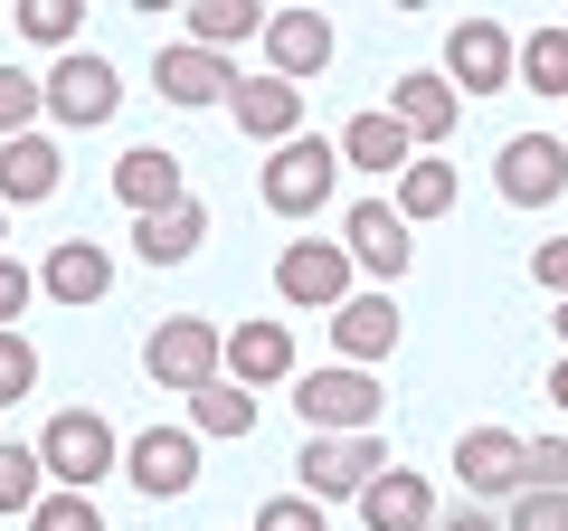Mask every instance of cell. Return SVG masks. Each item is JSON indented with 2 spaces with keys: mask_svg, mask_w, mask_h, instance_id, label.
<instances>
[{
  "mask_svg": "<svg viewBox=\"0 0 568 531\" xmlns=\"http://www.w3.org/2000/svg\"><path fill=\"white\" fill-rule=\"evenodd\" d=\"M114 200L133 209V219H162V209H181L190 200V171H181V152H162V143H133L114 162Z\"/></svg>",
  "mask_w": 568,
  "mask_h": 531,
  "instance_id": "obj_17",
  "label": "cell"
},
{
  "mask_svg": "<svg viewBox=\"0 0 568 531\" xmlns=\"http://www.w3.org/2000/svg\"><path fill=\"white\" fill-rule=\"evenodd\" d=\"M142 370L162 389H181V399H200L209 380H227V332L200 323V313H171V323H152V342H142Z\"/></svg>",
  "mask_w": 568,
  "mask_h": 531,
  "instance_id": "obj_5",
  "label": "cell"
},
{
  "mask_svg": "<svg viewBox=\"0 0 568 531\" xmlns=\"http://www.w3.org/2000/svg\"><path fill=\"white\" fill-rule=\"evenodd\" d=\"M0 238H10V209H0Z\"/></svg>",
  "mask_w": 568,
  "mask_h": 531,
  "instance_id": "obj_42",
  "label": "cell"
},
{
  "mask_svg": "<svg viewBox=\"0 0 568 531\" xmlns=\"http://www.w3.org/2000/svg\"><path fill=\"white\" fill-rule=\"evenodd\" d=\"M114 104H123L114 58H95V48H67V58H48V123H67V133H95V123H114Z\"/></svg>",
  "mask_w": 568,
  "mask_h": 531,
  "instance_id": "obj_7",
  "label": "cell"
},
{
  "mask_svg": "<svg viewBox=\"0 0 568 531\" xmlns=\"http://www.w3.org/2000/svg\"><path fill=\"white\" fill-rule=\"evenodd\" d=\"M265 20H275V10H256V0H190V29H181V39L209 48V58H227L237 39H265Z\"/></svg>",
  "mask_w": 568,
  "mask_h": 531,
  "instance_id": "obj_25",
  "label": "cell"
},
{
  "mask_svg": "<svg viewBox=\"0 0 568 531\" xmlns=\"http://www.w3.org/2000/svg\"><path fill=\"white\" fill-rule=\"evenodd\" d=\"M446 209H455V162H426L417 152V162L398 171V219L426 228V219H446Z\"/></svg>",
  "mask_w": 568,
  "mask_h": 531,
  "instance_id": "obj_28",
  "label": "cell"
},
{
  "mask_svg": "<svg viewBox=\"0 0 568 531\" xmlns=\"http://www.w3.org/2000/svg\"><path fill=\"white\" fill-rule=\"evenodd\" d=\"M521 86L530 96H568V20H540L521 39Z\"/></svg>",
  "mask_w": 568,
  "mask_h": 531,
  "instance_id": "obj_29",
  "label": "cell"
},
{
  "mask_svg": "<svg viewBox=\"0 0 568 531\" xmlns=\"http://www.w3.org/2000/svg\"><path fill=\"white\" fill-rule=\"evenodd\" d=\"M256 531H332V512L304 493H275V503H256Z\"/></svg>",
  "mask_w": 568,
  "mask_h": 531,
  "instance_id": "obj_34",
  "label": "cell"
},
{
  "mask_svg": "<svg viewBox=\"0 0 568 531\" xmlns=\"http://www.w3.org/2000/svg\"><path fill=\"white\" fill-rule=\"evenodd\" d=\"M549 399H559V409H568V361H549Z\"/></svg>",
  "mask_w": 568,
  "mask_h": 531,
  "instance_id": "obj_40",
  "label": "cell"
},
{
  "mask_svg": "<svg viewBox=\"0 0 568 531\" xmlns=\"http://www.w3.org/2000/svg\"><path fill=\"white\" fill-rule=\"evenodd\" d=\"M200 238H209V209H200V200L162 209V219H133V257H142V266H181V257H200Z\"/></svg>",
  "mask_w": 568,
  "mask_h": 531,
  "instance_id": "obj_24",
  "label": "cell"
},
{
  "mask_svg": "<svg viewBox=\"0 0 568 531\" xmlns=\"http://www.w3.org/2000/svg\"><path fill=\"white\" fill-rule=\"evenodd\" d=\"M227 114H237V133H246V143L284 152L294 133H304V86H284V77H237Z\"/></svg>",
  "mask_w": 568,
  "mask_h": 531,
  "instance_id": "obj_16",
  "label": "cell"
},
{
  "mask_svg": "<svg viewBox=\"0 0 568 531\" xmlns=\"http://www.w3.org/2000/svg\"><path fill=\"white\" fill-rule=\"evenodd\" d=\"M58 181H67L58 133H20V143H0V209H39V200H58Z\"/></svg>",
  "mask_w": 568,
  "mask_h": 531,
  "instance_id": "obj_19",
  "label": "cell"
},
{
  "mask_svg": "<svg viewBox=\"0 0 568 531\" xmlns=\"http://www.w3.org/2000/svg\"><path fill=\"white\" fill-rule=\"evenodd\" d=\"M332 351H342L351 370L388 361V351H398V304H388V294H351V304L332 313Z\"/></svg>",
  "mask_w": 568,
  "mask_h": 531,
  "instance_id": "obj_23",
  "label": "cell"
},
{
  "mask_svg": "<svg viewBox=\"0 0 568 531\" xmlns=\"http://www.w3.org/2000/svg\"><path fill=\"white\" fill-rule=\"evenodd\" d=\"M39 294H48V304H67V313H95L104 294H114V257H104L95 238H58V247H48V266H39Z\"/></svg>",
  "mask_w": 568,
  "mask_h": 531,
  "instance_id": "obj_13",
  "label": "cell"
},
{
  "mask_svg": "<svg viewBox=\"0 0 568 531\" xmlns=\"http://www.w3.org/2000/svg\"><path fill=\"white\" fill-rule=\"evenodd\" d=\"M342 247H351V266H361V275H379V285H398L407 257H417L398 200H351V209H342Z\"/></svg>",
  "mask_w": 568,
  "mask_h": 531,
  "instance_id": "obj_11",
  "label": "cell"
},
{
  "mask_svg": "<svg viewBox=\"0 0 568 531\" xmlns=\"http://www.w3.org/2000/svg\"><path fill=\"white\" fill-rule=\"evenodd\" d=\"M29 389H39V342L29 332H0V409H20Z\"/></svg>",
  "mask_w": 568,
  "mask_h": 531,
  "instance_id": "obj_32",
  "label": "cell"
},
{
  "mask_svg": "<svg viewBox=\"0 0 568 531\" xmlns=\"http://www.w3.org/2000/svg\"><path fill=\"white\" fill-rule=\"evenodd\" d=\"M361 522H369V531H436L446 512H436V484H426L417 465H388L379 484L361 493Z\"/></svg>",
  "mask_w": 568,
  "mask_h": 531,
  "instance_id": "obj_20",
  "label": "cell"
},
{
  "mask_svg": "<svg viewBox=\"0 0 568 531\" xmlns=\"http://www.w3.org/2000/svg\"><path fill=\"white\" fill-rule=\"evenodd\" d=\"M48 114V77H29V67L0 58V143H20V133H39Z\"/></svg>",
  "mask_w": 568,
  "mask_h": 531,
  "instance_id": "obj_30",
  "label": "cell"
},
{
  "mask_svg": "<svg viewBox=\"0 0 568 531\" xmlns=\"http://www.w3.org/2000/svg\"><path fill=\"white\" fill-rule=\"evenodd\" d=\"M190 437H256V389L209 380L200 399H190Z\"/></svg>",
  "mask_w": 568,
  "mask_h": 531,
  "instance_id": "obj_27",
  "label": "cell"
},
{
  "mask_svg": "<svg viewBox=\"0 0 568 531\" xmlns=\"http://www.w3.org/2000/svg\"><path fill=\"white\" fill-rule=\"evenodd\" d=\"M436 531H511V522H493L484 503H465V512H446V522H436Z\"/></svg>",
  "mask_w": 568,
  "mask_h": 531,
  "instance_id": "obj_39",
  "label": "cell"
},
{
  "mask_svg": "<svg viewBox=\"0 0 568 531\" xmlns=\"http://www.w3.org/2000/svg\"><path fill=\"white\" fill-rule=\"evenodd\" d=\"M332 190H342V143H323V133H294V143L265 152V171H256V200L275 209V219H323Z\"/></svg>",
  "mask_w": 568,
  "mask_h": 531,
  "instance_id": "obj_1",
  "label": "cell"
},
{
  "mask_svg": "<svg viewBox=\"0 0 568 531\" xmlns=\"http://www.w3.org/2000/svg\"><path fill=\"white\" fill-rule=\"evenodd\" d=\"M379 409H388V389L369 380V370H351V361L294 380V418H304V437H379Z\"/></svg>",
  "mask_w": 568,
  "mask_h": 531,
  "instance_id": "obj_2",
  "label": "cell"
},
{
  "mask_svg": "<svg viewBox=\"0 0 568 531\" xmlns=\"http://www.w3.org/2000/svg\"><path fill=\"white\" fill-rule=\"evenodd\" d=\"M530 285H540L549 304H568V238H540V247H530Z\"/></svg>",
  "mask_w": 568,
  "mask_h": 531,
  "instance_id": "obj_37",
  "label": "cell"
},
{
  "mask_svg": "<svg viewBox=\"0 0 568 531\" xmlns=\"http://www.w3.org/2000/svg\"><path fill=\"white\" fill-rule=\"evenodd\" d=\"M123 474H133V493H152V503H181V493L200 484V437H190V428L123 437Z\"/></svg>",
  "mask_w": 568,
  "mask_h": 531,
  "instance_id": "obj_10",
  "label": "cell"
},
{
  "mask_svg": "<svg viewBox=\"0 0 568 531\" xmlns=\"http://www.w3.org/2000/svg\"><path fill=\"white\" fill-rule=\"evenodd\" d=\"M530 484L521 493H568V437H530Z\"/></svg>",
  "mask_w": 568,
  "mask_h": 531,
  "instance_id": "obj_35",
  "label": "cell"
},
{
  "mask_svg": "<svg viewBox=\"0 0 568 531\" xmlns=\"http://www.w3.org/2000/svg\"><path fill=\"white\" fill-rule=\"evenodd\" d=\"M446 86L455 96H503V86H521V39H511L503 20H455L446 29Z\"/></svg>",
  "mask_w": 568,
  "mask_h": 531,
  "instance_id": "obj_8",
  "label": "cell"
},
{
  "mask_svg": "<svg viewBox=\"0 0 568 531\" xmlns=\"http://www.w3.org/2000/svg\"><path fill=\"white\" fill-rule=\"evenodd\" d=\"M227 380H237V389H275V380H294V332H284L275 313L237 323V332H227Z\"/></svg>",
  "mask_w": 568,
  "mask_h": 531,
  "instance_id": "obj_22",
  "label": "cell"
},
{
  "mask_svg": "<svg viewBox=\"0 0 568 531\" xmlns=\"http://www.w3.org/2000/svg\"><path fill=\"white\" fill-rule=\"evenodd\" d=\"M351 247L342 238H284V257H275V294L294 313H342L351 304Z\"/></svg>",
  "mask_w": 568,
  "mask_h": 531,
  "instance_id": "obj_6",
  "label": "cell"
},
{
  "mask_svg": "<svg viewBox=\"0 0 568 531\" xmlns=\"http://www.w3.org/2000/svg\"><path fill=\"white\" fill-rule=\"evenodd\" d=\"M549 323H559V342H568V304H559V313H549Z\"/></svg>",
  "mask_w": 568,
  "mask_h": 531,
  "instance_id": "obj_41",
  "label": "cell"
},
{
  "mask_svg": "<svg viewBox=\"0 0 568 531\" xmlns=\"http://www.w3.org/2000/svg\"><path fill=\"white\" fill-rule=\"evenodd\" d=\"M511 531H568V493H511Z\"/></svg>",
  "mask_w": 568,
  "mask_h": 531,
  "instance_id": "obj_38",
  "label": "cell"
},
{
  "mask_svg": "<svg viewBox=\"0 0 568 531\" xmlns=\"http://www.w3.org/2000/svg\"><path fill=\"white\" fill-rule=\"evenodd\" d=\"M388 474V447L379 437H304V455H294V493L304 503H361L369 484Z\"/></svg>",
  "mask_w": 568,
  "mask_h": 531,
  "instance_id": "obj_4",
  "label": "cell"
},
{
  "mask_svg": "<svg viewBox=\"0 0 568 531\" xmlns=\"http://www.w3.org/2000/svg\"><path fill=\"white\" fill-rule=\"evenodd\" d=\"M29 531H104V503L95 493H48V503L29 512Z\"/></svg>",
  "mask_w": 568,
  "mask_h": 531,
  "instance_id": "obj_33",
  "label": "cell"
},
{
  "mask_svg": "<svg viewBox=\"0 0 568 531\" xmlns=\"http://www.w3.org/2000/svg\"><path fill=\"white\" fill-rule=\"evenodd\" d=\"M10 20H20V39H39V48H77V0H20V10H10Z\"/></svg>",
  "mask_w": 568,
  "mask_h": 531,
  "instance_id": "obj_31",
  "label": "cell"
},
{
  "mask_svg": "<svg viewBox=\"0 0 568 531\" xmlns=\"http://www.w3.org/2000/svg\"><path fill=\"white\" fill-rule=\"evenodd\" d=\"M493 190H503L511 209L568 200V143H559V133H511V143L493 152Z\"/></svg>",
  "mask_w": 568,
  "mask_h": 531,
  "instance_id": "obj_9",
  "label": "cell"
},
{
  "mask_svg": "<svg viewBox=\"0 0 568 531\" xmlns=\"http://www.w3.org/2000/svg\"><path fill=\"white\" fill-rule=\"evenodd\" d=\"M256 48H265V77L304 86V77H323V67H332V48H342V39H332V20H323V10H275Z\"/></svg>",
  "mask_w": 568,
  "mask_h": 531,
  "instance_id": "obj_12",
  "label": "cell"
},
{
  "mask_svg": "<svg viewBox=\"0 0 568 531\" xmlns=\"http://www.w3.org/2000/svg\"><path fill=\"white\" fill-rule=\"evenodd\" d=\"M29 294H39V266H20V257H0V332H20Z\"/></svg>",
  "mask_w": 568,
  "mask_h": 531,
  "instance_id": "obj_36",
  "label": "cell"
},
{
  "mask_svg": "<svg viewBox=\"0 0 568 531\" xmlns=\"http://www.w3.org/2000/svg\"><path fill=\"white\" fill-rule=\"evenodd\" d=\"M530 437H511V428H465L455 437V474H465V493L484 503V493H521L530 484Z\"/></svg>",
  "mask_w": 568,
  "mask_h": 531,
  "instance_id": "obj_15",
  "label": "cell"
},
{
  "mask_svg": "<svg viewBox=\"0 0 568 531\" xmlns=\"http://www.w3.org/2000/svg\"><path fill=\"white\" fill-rule=\"evenodd\" d=\"M152 86H162V104L200 114V104H227V96H237V67L209 58V48H190V39H171L162 58H152Z\"/></svg>",
  "mask_w": 568,
  "mask_h": 531,
  "instance_id": "obj_14",
  "label": "cell"
},
{
  "mask_svg": "<svg viewBox=\"0 0 568 531\" xmlns=\"http://www.w3.org/2000/svg\"><path fill=\"white\" fill-rule=\"evenodd\" d=\"M48 465H39V447H20V437H0V512H10V522H29V512L48 503Z\"/></svg>",
  "mask_w": 568,
  "mask_h": 531,
  "instance_id": "obj_26",
  "label": "cell"
},
{
  "mask_svg": "<svg viewBox=\"0 0 568 531\" xmlns=\"http://www.w3.org/2000/svg\"><path fill=\"white\" fill-rule=\"evenodd\" d=\"M332 143H342V171H388V181H398V171L417 162V143H407V123L388 114V104H369V114H351L342 133H332Z\"/></svg>",
  "mask_w": 568,
  "mask_h": 531,
  "instance_id": "obj_21",
  "label": "cell"
},
{
  "mask_svg": "<svg viewBox=\"0 0 568 531\" xmlns=\"http://www.w3.org/2000/svg\"><path fill=\"white\" fill-rule=\"evenodd\" d=\"M388 114H398L407 123V143H446V133H455V114H465V96H455V86H446V67H407V77L398 86H388Z\"/></svg>",
  "mask_w": 568,
  "mask_h": 531,
  "instance_id": "obj_18",
  "label": "cell"
},
{
  "mask_svg": "<svg viewBox=\"0 0 568 531\" xmlns=\"http://www.w3.org/2000/svg\"><path fill=\"white\" fill-rule=\"evenodd\" d=\"M39 465H48V484H58V493H95L104 474H123V437L104 428L95 409H58L39 428Z\"/></svg>",
  "mask_w": 568,
  "mask_h": 531,
  "instance_id": "obj_3",
  "label": "cell"
}]
</instances>
